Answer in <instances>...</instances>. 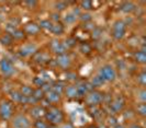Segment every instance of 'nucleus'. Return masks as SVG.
<instances>
[{
    "label": "nucleus",
    "mask_w": 146,
    "mask_h": 128,
    "mask_svg": "<svg viewBox=\"0 0 146 128\" xmlns=\"http://www.w3.org/2000/svg\"><path fill=\"white\" fill-rule=\"evenodd\" d=\"M45 118L47 119V121H50L52 125L55 126V125L62 124L64 121V114L57 107L50 106V108L46 110V112H45Z\"/></svg>",
    "instance_id": "f257e3e1"
},
{
    "label": "nucleus",
    "mask_w": 146,
    "mask_h": 128,
    "mask_svg": "<svg viewBox=\"0 0 146 128\" xmlns=\"http://www.w3.org/2000/svg\"><path fill=\"white\" fill-rule=\"evenodd\" d=\"M13 115V106L11 104V102L9 101H1L0 103V117L5 121H8L9 118H11V116Z\"/></svg>",
    "instance_id": "f03ea898"
},
{
    "label": "nucleus",
    "mask_w": 146,
    "mask_h": 128,
    "mask_svg": "<svg viewBox=\"0 0 146 128\" xmlns=\"http://www.w3.org/2000/svg\"><path fill=\"white\" fill-rule=\"evenodd\" d=\"M99 76L101 77V78L104 80V82L106 81H114L115 78H117V73H115V70L109 66V65H107V66H103L102 68L99 70Z\"/></svg>",
    "instance_id": "7ed1b4c3"
},
{
    "label": "nucleus",
    "mask_w": 146,
    "mask_h": 128,
    "mask_svg": "<svg viewBox=\"0 0 146 128\" xmlns=\"http://www.w3.org/2000/svg\"><path fill=\"white\" fill-rule=\"evenodd\" d=\"M103 101V94L99 91H91L86 98V103L89 106H97Z\"/></svg>",
    "instance_id": "20e7f679"
},
{
    "label": "nucleus",
    "mask_w": 146,
    "mask_h": 128,
    "mask_svg": "<svg viewBox=\"0 0 146 128\" xmlns=\"http://www.w3.org/2000/svg\"><path fill=\"white\" fill-rule=\"evenodd\" d=\"M12 125L15 128H30V121L23 115H18L15 117Z\"/></svg>",
    "instance_id": "39448f33"
},
{
    "label": "nucleus",
    "mask_w": 146,
    "mask_h": 128,
    "mask_svg": "<svg viewBox=\"0 0 146 128\" xmlns=\"http://www.w3.org/2000/svg\"><path fill=\"white\" fill-rule=\"evenodd\" d=\"M40 30H41V28L38 26V24L34 23V22H31V23H27L22 31L24 32V34L27 33L29 35H35L40 32Z\"/></svg>",
    "instance_id": "423d86ee"
},
{
    "label": "nucleus",
    "mask_w": 146,
    "mask_h": 128,
    "mask_svg": "<svg viewBox=\"0 0 146 128\" xmlns=\"http://www.w3.org/2000/svg\"><path fill=\"white\" fill-rule=\"evenodd\" d=\"M0 68L5 76H11L13 73V67L8 59H2L0 61Z\"/></svg>",
    "instance_id": "0eeeda50"
},
{
    "label": "nucleus",
    "mask_w": 146,
    "mask_h": 128,
    "mask_svg": "<svg viewBox=\"0 0 146 128\" xmlns=\"http://www.w3.org/2000/svg\"><path fill=\"white\" fill-rule=\"evenodd\" d=\"M36 49H37L36 45H34V44H28V45H24L21 49H20V55L23 57L31 56V55H33V54L36 53Z\"/></svg>",
    "instance_id": "6e6552de"
},
{
    "label": "nucleus",
    "mask_w": 146,
    "mask_h": 128,
    "mask_svg": "<svg viewBox=\"0 0 146 128\" xmlns=\"http://www.w3.org/2000/svg\"><path fill=\"white\" fill-rule=\"evenodd\" d=\"M110 107L112 108V111L114 112H120L122 111V108L124 107V100L122 96H117L113 100L112 102H110Z\"/></svg>",
    "instance_id": "1a4fd4ad"
},
{
    "label": "nucleus",
    "mask_w": 146,
    "mask_h": 128,
    "mask_svg": "<svg viewBox=\"0 0 146 128\" xmlns=\"http://www.w3.org/2000/svg\"><path fill=\"white\" fill-rule=\"evenodd\" d=\"M56 63L58 66H60L62 68H68L69 66H70V57L68 56V55H60V56L57 57V59H56Z\"/></svg>",
    "instance_id": "9d476101"
},
{
    "label": "nucleus",
    "mask_w": 146,
    "mask_h": 128,
    "mask_svg": "<svg viewBox=\"0 0 146 128\" xmlns=\"http://www.w3.org/2000/svg\"><path fill=\"white\" fill-rule=\"evenodd\" d=\"M45 112H46V110L43 106H38L37 105V106H34L31 110V115L34 118H41V117L45 116Z\"/></svg>",
    "instance_id": "9b49d317"
},
{
    "label": "nucleus",
    "mask_w": 146,
    "mask_h": 128,
    "mask_svg": "<svg viewBox=\"0 0 146 128\" xmlns=\"http://www.w3.org/2000/svg\"><path fill=\"white\" fill-rule=\"evenodd\" d=\"M64 92H65L66 96L69 98V99H76V98L79 96L76 86H74V85H69V86L65 88V91H64Z\"/></svg>",
    "instance_id": "f8f14e48"
},
{
    "label": "nucleus",
    "mask_w": 146,
    "mask_h": 128,
    "mask_svg": "<svg viewBox=\"0 0 146 128\" xmlns=\"http://www.w3.org/2000/svg\"><path fill=\"white\" fill-rule=\"evenodd\" d=\"M46 95H45V98L46 100L48 101V103H57L59 102V100H60V95L57 94V93H55L54 91H50V92L45 93Z\"/></svg>",
    "instance_id": "ddd939ff"
},
{
    "label": "nucleus",
    "mask_w": 146,
    "mask_h": 128,
    "mask_svg": "<svg viewBox=\"0 0 146 128\" xmlns=\"http://www.w3.org/2000/svg\"><path fill=\"white\" fill-rule=\"evenodd\" d=\"M51 32L55 35H60L64 33V25L60 23V22H57L55 24H53V26L51 28Z\"/></svg>",
    "instance_id": "4468645a"
},
{
    "label": "nucleus",
    "mask_w": 146,
    "mask_h": 128,
    "mask_svg": "<svg viewBox=\"0 0 146 128\" xmlns=\"http://www.w3.org/2000/svg\"><path fill=\"white\" fill-rule=\"evenodd\" d=\"M134 59H135V61L139 63V64H145L146 63V54L144 53V51L139 50V51H137V53L134 54Z\"/></svg>",
    "instance_id": "2eb2a0df"
},
{
    "label": "nucleus",
    "mask_w": 146,
    "mask_h": 128,
    "mask_svg": "<svg viewBox=\"0 0 146 128\" xmlns=\"http://www.w3.org/2000/svg\"><path fill=\"white\" fill-rule=\"evenodd\" d=\"M52 91H54L55 93L60 95L65 91V85L63 84L62 82H55L54 84H52Z\"/></svg>",
    "instance_id": "dca6fc26"
},
{
    "label": "nucleus",
    "mask_w": 146,
    "mask_h": 128,
    "mask_svg": "<svg viewBox=\"0 0 146 128\" xmlns=\"http://www.w3.org/2000/svg\"><path fill=\"white\" fill-rule=\"evenodd\" d=\"M32 98L35 100L36 102H38V101H41V100H43L44 98H45V93L42 91L41 88H37V89H35V90L33 91Z\"/></svg>",
    "instance_id": "f3484780"
},
{
    "label": "nucleus",
    "mask_w": 146,
    "mask_h": 128,
    "mask_svg": "<svg viewBox=\"0 0 146 128\" xmlns=\"http://www.w3.org/2000/svg\"><path fill=\"white\" fill-rule=\"evenodd\" d=\"M121 10H122L123 12H125V13H130V12L135 10V6H134L132 2H124V3H122V6H121Z\"/></svg>",
    "instance_id": "a211bd4d"
},
{
    "label": "nucleus",
    "mask_w": 146,
    "mask_h": 128,
    "mask_svg": "<svg viewBox=\"0 0 146 128\" xmlns=\"http://www.w3.org/2000/svg\"><path fill=\"white\" fill-rule=\"evenodd\" d=\"M126 28V24L123 21H117L113 25V31L114 32H124Z\"/></svg>",
    "instance_id": "6ab92c4d"
},
{
    "label": "nucleus",
    "mask_w": 146,
    "mask_h": 128,
    "mask_svg": "<svg viewBox=\"0 0 146 128\" xmlns=\"http://www.w3.org/2000/svg\"><path fill=\"white\" fill-rule=\"evenodd\" d=\"M33 89L31 88V86H28V85H23L21 88V91H20V93H21V95H23V96H27V98H30V96H32V94H33Z\"/></svg>",
    "instance_id": "aec40b11"
},
{
    "label": "nucleus",
    "mask_w": 146,
    "mask_h": 128,
    "mask_svg": "<svg viewBox=\"0 0 146 128\" xmlns=\"http://www.w3.org/2000/svg\"><path fill=\"white\" fill-rule=\"evenodd\" d=\"M12 41H13V38L11 37L10 34H5V35H2L0 37V43H1L2 45H6V46L11 45V44H12Z\"/></svg>",
    "instance_id": "412c9836"
},
{
    "label": "nucleus",
    "mask_w": 146,
    "mask_h": 128,
    "mask_svg": "<svg viewBox=\"0 0 146 128\" xmlns=\"http://www.w3.org/2000/svg\"><path fill=\"white\" fill-rule=\"evenodd\" d=\"M53 51L56 54V55H58V56H60V55H64V54H66V47L64 44H62V43H59L58 45H57V47H55L54 49H53Z\"/></svg>",
    "instance_id": "4be33fe9"
},
{
    "label": "nucleus",
    "mask_w": 146,
    "mask_h": 128,
    "mask_svg": "<svg viewBox=\"0 0 146 128\" xmlns=\"http://www.w3.org/2000/svg\"><path fill=\"white\" fill-rule=\"evenodd\" d=\"M76 89H77V92H78V95H79V96H85L86 93H88V90H87V88H86V85H85V82L78 84L76 86Z\"/></svg>",
    "instance_id": "5701e85b"
},
{
    "label": "nucleus",
    "mask_w": 146,
    "mask_h": 128,
    "mask_svg": "<svg viewBox=\"0 0 146 128\" xmlns=\"http://www.w3.org/2000/svg\"><path fill=\"white\" fill-rule=\"evenodd\" d=\"M80 51L82 54H90L91 51H92V47H91V45L90 44H88V43H82L80 45Z\"/></svg>",
    "instance_id": "b1692460"
},
{
    "label": "nucleus",
    "mask_w": 146,
    "mask_h": 128,
    "mask_svg": "<svg viewBox=\"0 0 146 128\" xmlns=\"http://www.w3.org/2000/svg\"><path fill=\"white\" fill-rule=\"evenodd\" d=\"M10 35H11L12 38H15V40H22L25 34H24V32H23L22 30H17V28H15Z\"/></svg>",
    "instance_id": "393cba45"
},
{
    "label": "nucleus",
    "mask_w": 146,
    "mask_h": 128,
    "mask_svg": "<svg viewBox=\"0 0 146 128\" xmlns=\"http://www.w3.org/2000/svg\"><path fill=\"white\" fill-rule=\"evenodd\" d=\"M103 83H104V80H103L99 75L94 77L92 81H91V84L94 85V88H95V86H100V85H102Z\"/></svg>",
    "instance_id": "a878e982"
},
{
    "label": "nucleus",
    "mask_w": 146,
    "mask_h": 128,
    "mask_svg": "<svg viewBox=\"0 0 146 128\" xmlns=\"http://www.w3.org/2000/svg\"><path fill=\"white\" fill-rule=\"evenodd\" d=\"M38 26L41 28H45V30H50V31H51L52 26H53V23H52V21H50V20H42Z\"/></svg>",
    "instance_id": "bb28decb"
},
{
    "label": "nucleus",
    "mask_w": 146,
    "mask_h": 128,
    "mask_svg": "<svg viewBox=\"0 0 146 128\" xmlns=\"http://www.w3.org/2000/svg\"><path fill=\"white\" fill-rule=\"evenodd\" d=\"M10 96H11L12 101H15L17 103H20V100H21V93L20 92H18V91H15V90H12V91L10 92Z\"/></svg>",
    "instance_id": "cd10ccee"
},
{
    "label": "nucleus",
    "mask_w": 146,
    "mask_h": 128,
    "mask_svg": "<svg viewBox=\"0 0 146 128\" xmlns=\"http://www.w3.org/2000/svg\"><path fill=\"white\" fill-rule=\"evenodd\" d=\"M80 5H81V8L84 10H91V9H94V7H92V1H89V0L81 1Z\"/></svg>",
    "instance_id": "c85d7f7f"
},
{
    "label": "nucleus",
    "mask_w": 146,
    "mask_h": 128,
    "mask_svg": "<svg viewBox=\"0 0 146 128\" xmlns=\"http://www.w3.org/2000/svg\"><path fill=\"white\" fill-rule=\"evenodd\" d=\"M136 111L141 116H146V105L145 103H141L139 105H137Z\"/></svg>",
    "instance_id": "c756f323"
},
{
    "label": "nucleus",
    "mask_w": 146,
    "mask_h": 128,
    "mask_svg": "<svg viewBox=\"0 0 146 128\" xmlns=\"http://www.w3.org/2000/svg\"><path fill=\"white\" fill-rule=\"evenodd\" d=\"M137 82H139L141 85H145L146 84V72H145V71L141 72L139 76H137Z\"/></svg>",
    "instance_id": "7c9ffc66"
},
{
    "label": "nucleus",
    "mask_w": 146,
    "mask_h": 128,
    "mask_svg": "<svg viewBox=\"0 0 146 128\" xmlns=\"http://www.w3.org/2000/svg\"><path fill=\"white\" fill-rule=\"evenodd\" d=\"M46 82H47V81L44 78H42V77H35L34 80H33V83L35 85H37V86H42V85H43L44 83H46Z\"/></svg>",
    "instance_id": "2f4dec72"
},
{
    "label": "nucleus",
    "mask_w": 146,
    "mask_h": 128,
    "mask_svg": "<svg viewBox=\"0 0 146 128\" xmlns=\"http://www.w3.org/2000/svg\"><path fill=\"white\" fill-rule=\"evenodd\" d=\"M34 127L35 128H50V126H48L45 121H42V119H37V121L34 123Z\"/></svg>",
    "instance_id": "473e14b6"
},
{
    "label": "nucleus",
    "mask_w": 146,
    "mask_h": 128,
    "mask_svg": "<svg viewBox=\"0 0 146 128\" xmlns=\"http://www.w3.org/2000/svg\"><path fill=\"white\" fill-rule=\"evenodd\" d=\"M101 33H102V31L100 30V28H95L92 30V38L94 40H98V38H100V36H101Z\"/></svg>",
    "instance_id": "72a5a7b5"
},
{
    "label": "nucleus",
    "mask_w": 146,
    "mask_h": 128,
    "mask_svg": "<svg viewBox=\"0 0 146 128\" xmlns=\"http://www.w3.org/2000/svg\"><path fill=\"white\" fill-rule=\"evenodd\" d=\"M76 43H77V40L76 38H74V37H69V38H67L66 40V45L65 47H74L75 45H76Z\"/></svg>",
    "instance_id": "f704fd0d"
},
{
    "label": "nucleus",
    "mask_w": 146,
    "mask_h": 128,
    "mask_svg": "<svg viewBox=\"0 0 146 128\" xmlns=\"http://www.w3.org/2000/svg\"><path fill=\"white\" fill-rule=\"evenodd\" d=\"M79 19H80L82 22L87 23V22L91 21V15L89 13H81L80 15H79Z\"/></svg>",
    "instance_id": "c9c22d12"
},
{
    "label": "nucleus",
    "mask_w": 146,
    "mask_h": 128,
    "mask_svg": "<svg viewBox=\"0 0 146 128\" xmlns=\"http://www.w3.org/2000/svg\"><path fill=\"white\" fill-rule=\"evenodd\" d=\"M55 8L58 10V11H63V10H65L66 8H67V3L66 2H57L56 5H55Z\"/></svg>",
    "instance_id": "e433bc0d"
},
{
    "label": "nucleus",
    "mask_w": 146,
    "mask_h": 128,
    "mask_svg": "<svg viewBox=\"0 0 146 128\" xmlns=\"http://www.w3.org/2000/svg\"><path fill=\"white\" fill-rule=\"evenodd\" d=\"M75 20H76V15H74V14H68L65 16V21L67 23H73Z\"/></svg>",
    "instance_id": "4c0bfd02"
},
{
    "label": "nucleus",
    "mask_w": 146,
    "mask_h": 128,
    "mask_svg": "<svg viewBox=\"0 0 146 128\" xmlns=\"http://www.w3.org/2000/svg\"><path fill=\"white\" fill-rule=\"evenodd\" d=\"M25 5H27L29 8H34L37 5V2L36 1H34V0H33V1H25Z\"/></svg>",
    "instance_id": "58836bf2"
},
{
    "label": "nucleus",
    "mask_w": 146,
    "mask_h": 128,
    "mask_svg": "<svg viewBox=\"0 0 146 128\" xmlns=\"http://www.w3.org/2000/svg\"><path fill=\"white\" fill-rule=\"evenodd\" d=\"M139 94H141V95H139V98H141V100H142V101H143V103H144V102L146 101V91L145 90H142Z\"/></svg>",
    "instance_id": "ea45409f"
},
{
    "label": "nucleus",
    "mask_w": 146,
    "mask_h": 128,
    "mask_svg": "<svg viewBox=\"0 0 146 128\" xmlns=\"http://www.w3.org/2000/svg\"><path fill=\"white\" fill-rule=\"evenodd\" d=\"M59 19H60V15H59V13H53V14H52V20L56 21V23L59 21Z\"/></svg>",
    "instance_id": "a19ab883"
},
{
    "label": "nucleus",
    "mask_w": 146,
    "mask_h": 128,
    "mask_svg": "<svg viewBox=\"0 0 146 128\" xmlns=\"http://www.w3.org/2000/svg\"><path fill=\"white\" fill-rule=\"evenodd\" d=\"M67 77L69 80H75L76 79V75L75 73H67Z\"/></svg>",
    "instance_id": "79ce46f5"
},
{
    "label": "nucleus",
    "mask_w": 146,
    "mask_h": 128,
    "mask_svg": "<svg viewBox=\"0 0 146 128\" xmlns=\"http://www.w3.org/2000/svg\"><path fill=\"white\" fill-rule=\"evenodd\" d=\"M63 128H74V126L72 125V124H69V123H68V124H65V125L63 126Z\"/></svg>",
    "instance_id": "37998d69"
},
{
    "label": "nucleus",
    "mask_w": 146,
    "mask_h": 128,
    "mask_svg": "<svg viewBox=\"0 0 146 128\" xmlns=\"http://www.w3.org/2000/svg\"><path fill=\"white\" fill-rule=\"evenodd\" d=\"M109 121H110V124H111V125H115V118L111 117V118H110Z\"/></svg>",
    "instance_id": "c03bdc74"
},
{
    "label": "nucleus",
    "mask_w": 146,
    "mask_h": 128,
    "mask_svg": "<svg viewBox=\"0 0 146 128\" xmlns=\"http://www.w3.org/2000/svg\"><path fill=\"white\" fill-rule=\"evenodd\" d=\"M130 128H143V127H141V126H139V125H137V124H134V125L130 126Z\"/></svg>",
    "instance_id": "a18cd8bd"
},
{
    "label": "nucleus",
    "mask_w": 146,
    "mask_h": 128,
    "mask_svg": "<svg viewBox=\"0 0 146 128\" xmlns=\"http://www.w3.org/2000/svg\"><path fill=\"white\" fill-rule=\"evenodd\" d=\"M87 128H98V127H97L96 125H90V126H88Z\"/></svg>",
    "instance_id": "49530a36"
},
{
    "label": "nucleus",
    "mask_w": 146,
    "mask_h": 128,
    "mask_svg": "<svg viewBox=\"0 0 146 128\" xmlns=\"http://www.w3.org/2000/svg\"><path fill=\"white\" fill-rule=\"evenodd\" d=\"M114 128H124V127H123L122 125H115V127Z\"/></svg>",
    "instance_id": "de8ad7c7"
}]
</instances>
